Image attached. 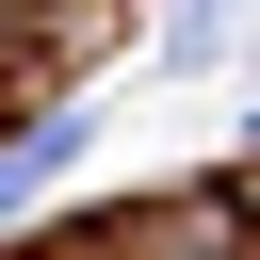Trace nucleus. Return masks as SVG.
<instances>
[{
    "label": "nucleus",
    "mask_w": 260,
    "mask_h": 260,
    "mask_svg": "<svg viewBox=\"0 0 260 260\" xmlns=\"http://www.w3.org/2000/svg\"><path fill=\"white\" fill-rule=\"evenodd\" d=\"M65 179H81V98H16V114H0V228L49 211Z\"/></svg>",
    "instance_id": "nucleus-1"
},
{
    "label": "nucleus",
    "mask_w": 260,
    "mask_h": 260,
    "mask_svg": "<svg viewBox=\"0 0 260 260\" xmlns=\"http://www.w3.org/2000/svg\"><path fill=\"white\" fill-rule=\"evenodd\" d=\"M228 49H244V0H162V49H146V65L195 81V65H228Z\"/></svg>",
    "instance_id": "nucleus-2"
},
{
    "label": "nucleus",
    "mask_w": 260,
    "mask_h": 260,
    "mask_svg": "<svg viewBox=\"0 0 260 260\" xmlns=\"http://www.w3.org/2000/svg\"><path fill=\"white\" fill-rule=\"evenodd\" d=\"M0 260H81V244H0Z\"/></svg>",
    "instance_id": "nucleus-3"
}]
</instances>
